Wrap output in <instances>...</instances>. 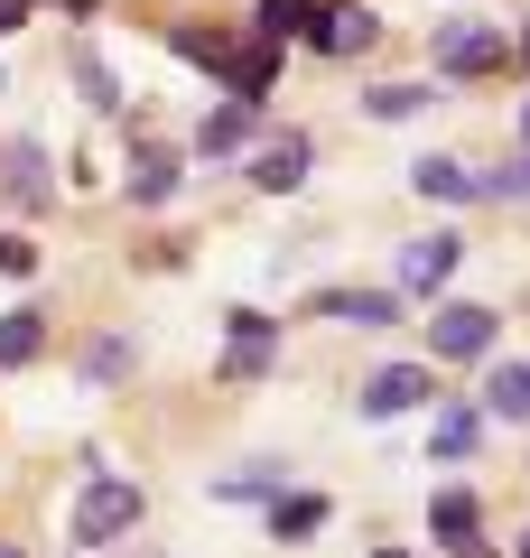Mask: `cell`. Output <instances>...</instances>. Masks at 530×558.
I'll return each mask as SVG.
<instances>
[{
  "label": "cell",
  "mask_w": 530,
  "mask_h": 558,
  "mask_svg": "<svg viewBox=\"0 0 530 558\" xmlns=\"http://www.w3.org/2000/svg\"><path fill=\"white\" fill-rule=\"evenodd\" d=\"M521 65H530V28H521Z\"/></svg>",
  "instance_id": "cell-27"
},
{
  "label": "cell",
  "mask_w": 530,
  "mask_h": 558,
  "mask_svg": "<svg viewBox=\"0 0 530 558\" xmlns=\"http://www.w3.org/2000/svg\"><path fill=\"white\" fill-rule=\"evenodd\" d=\"M429 447H437V457H474V447H484V410H447L429 428Z\"/></svg>",
  "instance_id": "cell-17"
},
{
  "label": "cell",
  "mask_w": 530,
  "mask_h": 558,
  "mask_svg": "<svg viewBox=\"0 0 530 558\" xmlns=\"http://www.w3.org/2000/svg\"><path fill=\"white\" fill-rule=\"evenodd\" d=\"M28 10H38V0H0V28H20V20H28Z\"/></svg>",
  "instance_id": "cell-26"
},
{
  "label": "cell",
  "mask_w": 530,
  "mask_h": 558,
  "mask_svg": "<svg viewBox=\"0 0 530 558\" xmlns=\"http://www.w3.org/2000/svg\"><path fill=\"white\" fill-rule=\"evenodd\" d=\"M75 75H84V102H94V112H121V84H112V65H94V57H84Z\"/></svg>",
  "instance_id": "cell-23"
},
{
  "label": "cell",
  "mask_w": 530,
  "mask_h": 558,
  "mask_svg": "<svg viewBox=\"0 0 530 558\" xmlns=\"http://www.w3.org/2000/svg\"><path fill=\"white\" fill-rule=\"evenodd\" d=\"M0 558H20V549H10V539H0Z\"/></svg>",
  "instance_id": "cell-29"
},
{
  "label": "cell",
  "mask_w": 530,
  "mask_h": 558,
  "mask_svg": "<svg viewBox=\"0 0 530 558\" xmlns=\"http://www.w3.org/2000/svg\"><path fill=\"white\" fill-rule=\"evenodd\" d=\"M456 252H466V242H456V233H419L410 252H400V289H447Z\"/></svg>",
  "instance_id": "cell-8"
},
{
  "label": "cell",
  "mask_w": 530,
  "mask_h": 558,
  "mask_svg": "<svg viewBox=\"0 0 530 558\" xmlns=\"http://www.w3.org/2000/svg\"><path fill=\"white\" fill-rule=\"evenodd\" d=\"M177 178H186V149H177V140H168V149L149 140V149L131 159V196H140V205H168V196H177Z\"/></svg>",
  "instance_id": "cell-9"
},
{
  "label": "cell",
  "mask_w": 530,
  "mask_h": 558,
  "mask_svg": "<svg viewBox=\"0 0 530 558\" xmlns=\"http://www.w3.org/2000/svg\"><path fill=\"white\" fill-rule=\"evenodd\" d=\"M308 159H316L308 140H298V131H279V140H261V159H252V168H242V178H252V186H261V196H289V186H298V178H308Z\"/></svg>",
  "instance_id": "cell-5"
},
{
  "label": "cell",
  "mask_w": 530,
  "mask_h": 558,
  "mask_svg": "<svg viewBox=\"0 0 530 558\" xmlns=\"http://www.w3.org/2000/svg\"><path fill=\"white\" fill-rule=\"evenodd\" d=\"M363 112H373V121H419V112H429V84H373Z\"/></svg>",
  "instance_id": "cell-18"
},
{
  "label": "cell",
  "mask_w": 530,
  "mask_h": 558,
  "mask_svg": "<svg viewBox=\"0 0 530 558\" xmlns=\"http://www.w3.org/2000/svg\"><path fill=\"white\" fill-rule=\"evenodd\" d=\"M28 270H38V252H28L20 233H0V279H28Z\"/></svg>",
  "instance_id": "cell-24"
},
{
  "label": "cell",
  "mask_w": 530,
  "mask_h": 558,
  "mask_svg": "<svg viewBox=\"0 0 530 558\" xmlns=\"http://www.w3.org/2000/svg\"><path fill=\"white\" fill-rule=\"evenodd\" d=\"M429 531L447 539L456 558H484V549H474V494H456V484H447V494L429 502Z\"/></svg>",
  "instance_id": "cell-12"
},
{
  "label": "cell",
  "mask_w": 530,
  "mask_h": 558,
  "mask_svg": "<svg viewBox=\"0 0 530 558\" xmlns=\"http://www.w3.org/2000/svg\"><path fill=\"white\" fill-rule=\"evenodd\" d=\"M419 400H429V373H419V363H392V373L363 381V418H400V410H419Z\"/></svg>",
  "instance_id": "cell-7"
},
{
  "label": "cell",
  "mask_w": 530,
  "mask_h": 558,
  "mask_svg": "<svg viewBox=\"0 0 530 558\" xmlns=\"http://www.w3.org/2000/svg\"><path fill=\"white\" fill-rule=\"evenodd\" d=\"M38 344H47V326L28 317V307H20V317H0V363H28Z\"/></svg>",
  "instance_id": "cell-21"
},
{
  "label": "cell",
  "mask_w": 530,
  "mask_h": 558,
  "mask_svg": "<svg viewBox=\"0 0 530 558\" xmlns=\"http://www.w3.org/2000/svg\"><path fill=\"white\" fill-rule=\"evenodd\" d=\"M429 354H437V363H484V354H493V307L447 299V307L429 317Z\"/></svg>",
  "instance_id": "cell-2"
},
{
  "label": "cell",
  "mask_w": 530,
  "mask_h": 558,
  "mask_svg": "<svg viewBox=\"0 0 530 558\" xmlns=\"http://www.w3.org/2000/svg\"><path fill=\"white\" fill-rule=\"evenodd\" d=\"M131 363H140V336H103L84 354V381H131Z\"/></svg>",
  "instance_id": "cell-19"
},
{
  "label": "cell",
  "mask_w": 530,
  "mask_h": 558,
  "mask_svg": "<svg viewBox=\"0 0 530 558\" xmlns=\"http://www.w3.org/2000/svg\"><path fill=\"white\" fill-rule=\"evenodd\" d=\"M215 502H279V465H242V475H215Z\"/></svg>",
  "instance_id": "cell-20"
},
{
  "label": "cell",
  "mask_w": 530,
  "mask_h": 558,
  "mask_svg": "<svg viewBox=\"0 0 530 558\" xmlns=\"http://www.w3.org/2000/svg\"><path fill=\"white\" fill-rule=\"evenodd\" d=\"M382 558H400V549H382Z\"/></svg>",
  "instance_id": "cell-31"
},
{
  "label": "cell",
  "mask_w": 530,
  "mask_h": 558,
  "mask_svg": "<svg viewBox=\"0 0 530 558\" xmlns=\"http://www.w3.org/2000/svg\"><path fill=\"white\" fill-rule=\"evenodd\" d=\"M429 57H437V75H493V65H503V38H493L484 20H447L429 38Z\"/></svg>",
  "instance_id": "cell-3"
},
{
  "label": "cell",
  "mask_w": 530,
  "mask_h": 558,
  "mask_svg": "<svg viewBox=\"0 0 530 558\" xmlns=\"http://www.w3.org/2000/svg\"><path fill=\"white\" fill-rule=\"evenodd\" d=\"M521 558H530V531H521Z\"/></svg>",
  "instance_id": "cell-30"
},
{
  "label": "cell",
  "mask_w": 530,
  "mask_h": 558,
  "mask_svg": "<svg viewBox=\"0 0 530 558\" xmlns=\"http://www.w3.org/2000/svg\"><path fill=\"white\" fill-rule=\"evenodd\" d=\"M308 47H326V57L373 47V10H363V0H353V10H316V20H308Z\"/></svg>",
  "instance_id": "cell-10"
},
{
  "label": "cell",
  "mask_w": 530,
  "mask_h": 558,
  "mask_svg": "<svg viewBox=\"0 0 530 558\" xmlns=\"http://www.w3.org/2000/svg\"><path fill=\"white\" fill-rule=\"evenodd\" d=\"M316 317H335V326H400V299L392 289H316Z\"/></svg>",
  "instance_id": "cell-6"
},
{
  "label": "cell",
  "mask_w": 530,
  "mask_h": 558,
  "mask_svg": "<svg viewBox=\"0 0 530 558\" xmlns=\"http://www.w3.org/2000/svg\"><path fill=\"white\" fill-rule=\"evenodd\" d=\"M279 363V326L270 317H233V336H224V381H261Z\"/></svg>",
  "instance_id": "cell-4"
},
{
  "label": "cell",
  "mask_w": 530,
  "mask_h": 558,
  "mask_svg": "<svg viewBox=\"0 0 530 558\" xmlns=\"http://www.w3.org/2000/svg\"><path fill=\"white\" fill-rule=\"evenodd\" d=\"M326 512H335L326 494H279V502H270V539H308V531H326Z\"/></svg>",
  "instance_id": "cell-13"
},
{
  "label": "cell",
  "mask_w": 530,
  "mask_h": 558,
  "mask_svg": "<svg viewBox=\"0 0 530 558\" xmlns=\"http://www.w3.org/2000/svg\"><path fill=\"white\" fill-rule=\"evenodd\" d=\"M308 20H316V0H261V28L270 38H308Z\"/></svg>",
  "instance_id": "cell-22"
},
{
  "label": "cell",
  "mask_w": 530,
  "mask_h": 558,
  "mask_svg": "<svg viewBox=\"0 0 530 558\" xmlns=\"http://www.w3.org/2000/svg\"><path fill=\"white\" fill-rule=\"evenodd\" d=\"M521 140H530V102H521Z\"/></svg>",
  "instance_id": "cell-28"
},
{
  "label": "cell",
  "mask_w": 530,
  "mask_h": 558,
  "mask_svg": "<svg viewBox=\"0 0 530 558\" xmlns=\"http://www.w3.org/2000/svg\"><path fill=\"white\" fill-rule=\"evenodd\" d=\"M410 186H419L429 205H474V196H484V178H474V168H456V159H419Z\"/></svg>",
  "instance_id": "cell-11"
},
{
  "label": "cell",
  "mask_w": 530,
  "mask_h": 558,
  "mask_svg": "<svg viewBox=\"0 0 530 558\" xmlns=\"http://www.w3.org/2000/svg\"><path fill=\"white\" fill-rule=\"evenodd\" d=\"M252 112H261V102H215V112H205V131H196V149H215V159H224V149H242Z\"/></svg>",
  "instance_id": "cell-15"
},
{
  "label": "cell",
  "mask_w": 530,
  "mask_h": 558,
  "mask_svg": "<svg viewBox=\"0 0 530 558\" xmlns=\"http://www.w3.org/2000/svg\"><path fill=\"white\" fill-rule=\"evenodd\" d=\"M484 196H530V149L503 168V178H484Z\"/></svg>",
  "instance_id": "cell-25"
},
{
  "label": "cell",
  "mask_w": 530,
  "mask_h": 558,
  "mask_svg": "<svg viewBox=\"0 0 530 558\" xmlns=\"http://www.w3.org/2000/svg\"><path fill=\"white\" fill-rule=\"evenodd\" d=\"M131 521H140V484L131 475H94V484H84V502H75V539H84V549L121 539Z\"/></svg>",
  "instance_id": "cell-1"
},
{
  "label": "cell",
  "mask_w": 530,
  "mask_h": 558,
  "mask_svg": "<svg viewBox=\"0 0 530 558\" xmlns=\"http://www.w3.org/2000/svg\"><path fill=\"white\" fill-rule=\"evenodd\" d=\"M484 410H493V418H530V363H493Z\"/></svg>",
  "instance_id": "cell-14"
},
{
  "label": "cell",
  "mask_w": 530,
  "mask_h": 558,
  "mask_svg": "<svg viewBox=\"0 0 530 558\" xmlns=\"http://www.w3.org/2000/svg\"><path fill=\"white\" fill-rule=\"evenodd\" d=\"M0 168H10V178H0V186H10V196H20V205H38V196H47V149H38V140H20V149H10V159H0Z\"/></svg>",
  "instance_id": "cell-16"
}]
</instances>
